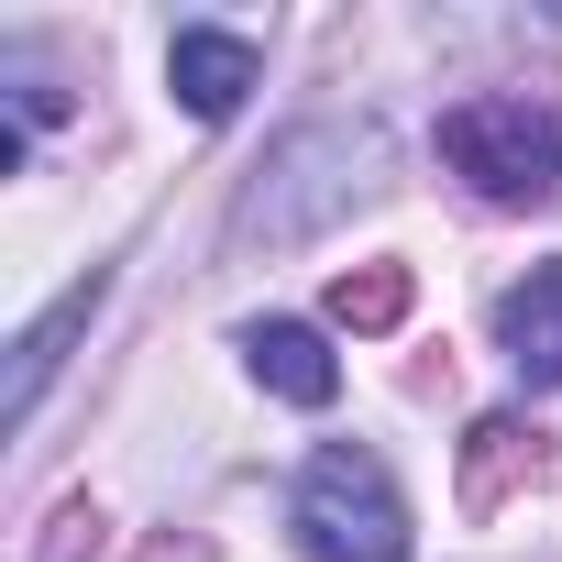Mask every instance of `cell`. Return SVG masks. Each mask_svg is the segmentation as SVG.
<instances>
[{
  "label": "cell",
  "instance_id": "8992f818",
  "mask_svg": "<svg viewBox=\"0 0 562 562\" xmlns=\"http://www.w3.org/2000/svg\"><path fill=\"white\" fill-rule=\"evenodd\" d=\"M243 353H254V375L288 397V408H331V386H342V364H331V342L310 321H254Z\"/></svg>",
  "mask_w": 562,
  "mask_h": 562
},
{
  "label": "cell",
  "instance_id": "52a82bcc",
  "mask_svg": "<svg viewBox=\"0 0 562 562\" xmlns=\"http://www.w3.org/2000/svg\"><path fill=\"white\" fill-rule=\"evenodd\" d=\"M100 310V276H89V288H67L34 331H23V353H12V419H34V397H45V375L67 364V342H78V321Z\"/></svg>",
  "mask_w": 562,
  "mask_h": 562
},
{
  "label": "cell",
  "instance_id": "277c9868",
  "mask_svg": "<svg viewBox=\"0 0 562 562\" xmlns=\"http://www.w3.org/2000/svg\"><path fill=\"white\" fill-rule=\"evenodd\" d=\"M166 78H177V100H188L199 122H232V111H243V89L265 78V56H254V34L177 23V45H166Z\"/></svg>",
  "mask_w": 562,
  "mask_h": 562
},
{
  "label": "cell",
  "instance_id": "3957f363",
  "mask_svg": "<svg viewBox=\"0 0 562 562\" xmlns=\"http://www.w3.org/2000/svg\"><path fill=\"white\" fill-rule=\"evenodd\" d=\"M288 529H299L310 562H408V496H397V474H386L364 441L310 452Z\"/></svg>",
  "mask_w": 562,
  "mask_h": 562
},
{
  "label": "cell",
  "instance_id": "ba28073f",
  "mask_svg": "<svg viewBox=\"0 0 562 562\" xmlns=\"http://www.w3.org/2000/svg\"><path fill=\"white\" fill-rule=\"evenodd\" d=\"M331 321H342V331H397V321H408V265H353V276H331Z\"/></svg>",
  "mask_w": 562,
  "mask_h": 562
},
{
  "label": "cell",
  "instance_id": "5b68a950",
  "mask_svg": "<svg viewBox=\"0 0 562 562\" xmlns=\"http://www.w3.org/2000/svg\"><path fill=\"white\" fill-rule=\"evenodd\" d=\"M496 342H507L518 386H562V254L529 265V288L496 299Z\"/></svg>",
  "mask_w": 562,
  "mask_h": 562
},
{
  "label": "cell",
  "instance_id": "9c48e42d",
  "mask_svg": "<svg viewBox=\"0 0 562 562\" xmlns=\"http://www.w3.org/2000/svg\"><path fill=\"white\" fill-rule=\"evenodd\" d=\"M518 463H540V452H529V430H518V419H474V474H463V496H474V507H496V485H507Z\"/></svg>",
  "mask_w": 562,
  "mask_h": 562
},
{
  "label": "cell",
  "instance_id": "6da1fadb",
  "mask_svg": "<svg viewBox=\"0 0 562 562\" xmlns=\"http://www.w3.org/2000/svg\"><path fill=\"white\" fill-rule=\"evenodd\" d=\"M386 188V133L375 122H299L276 144L232 210V243L243 254H288V243H321L342 210H364Z\"/></svg>",
  "mask_w": 562,
  "mask_h": 562
},
{
  "label": "cell",
  "instance_id": "7a4b0ae2",
  "mask_svg": "<svg viewBox=\"0 0 562 562\" xmlns=\"http://www.w3.org/2000/svg\"><path fill=\"white\" fill-rule=\"evenodd\" d=\"M441 166L496 210H551L562 199V111L529 89H485V100L441 111Z\"/></svg>",
  "mask_w": 562,
  "mask_h": 562
}]
</instances>
